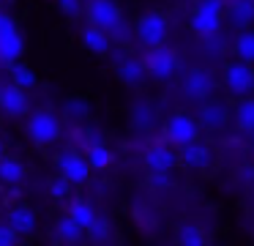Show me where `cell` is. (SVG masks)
<instances>
[{
	"mask_svg": "<svg viewBox=\"0 0 254 246\" xmlns=\"http://www.w3.org/2000/svg\"><path fill=\"white\" fill-rule=\"evenodd\" d=\"M221 11H224V0H202L191 16V27L199 36H216L221 25Z\"/></svg>",
	"mask_w": 254,
	"mask_h": 246,
	"instance_id": "obj_1",
	"label": "cell"
},
{
	"mask_svg": "<svg viewBox=\"0 0 254 246\" xmlns=\"http://www.w3.org/2000/svg\"><path fill=\"white\" fill-rule=\"evenodd\" d=\"M25 49V41L19 36V27L11 16L0 14V60H6V63H14V60L22 55Z\"/></svg>",
	"mask_w": 254,
	"mask_h": 246,
	"instance_id": "obj_2",
	"label": "cell"
},
{
	"mask_svg": "<svg viewBox=\"0 0 254 246\" xmlns=\"http://www.w3.org/2000/svg\"><path fill=\"white\" fill-rule=\"evenodd\" d=\"M28 134L33 137V142H39V145H50V142H55L58 134H61V123H58V118L52 112L39 109V112H33L28 118Z\"/></svg>",
	"mask_w": 254,
	"mask_h": 246,
	"instance_id": "obj_3",
	"label": "cell"
},
{
	"mask_svg": "<svg viewBox=\"0 0 254 246\" xmlns=\"http://www.w3.org/2000/svg\"><path fill=\"white\" fill-rule=\"evenodd\" d=\"M197 123H194L189 115H172L170 120H167V126H164V134H167V140L172 142V145H189V142H194L197 140Z\"/></svg>",
	"mask_w": 254,
	"mask_h": 246,
	"instance_id": "obj_4",
	"label": "cell"
},
{
	"mask_svg": "<svg viewBox=\"0 0 254 246\" xmlns=\"http://www.w3.org/2000/svg\"><path fill=\"white\" fill-rule=\"evenodd\" d=\"M224 80H227V87L232 93H252L254 90V69L252 63L241 60V63H230L224 69Z\"/></svg>",
	"mask_w": 254,
	"mask_h": 246,
	"instance_id": "obj_5",
	"label": "cell"
},
{
	"mask_svg": "<svg viewBox=\"0 0 254 246\" xmlns=\"http://www.w3.org/2000/svg\"><path fill=\"white\" fill-rule=\"evenodd\" d=\"M175 66H178L175 52L164 49L161 44L153 47V52H148V58H145V69H148V74L156 77V80H170L172 71H175Z\"/></svg>",
	"mask_w": 254,
	"mask_h": 246,
	"instance_id": "obj_6",
	"label": "cell"
},
{
	"mask_svg": "<svg viewBox=\"0 0 254 246\" xmlns=\"http://www.w3.org/2000/svg\"><path fill=\"white\" fill-rule=\"evenodd\" d=\"M137 36L145 47H159L167 36V19L161 14H145L137 25Z\"/></svg>",
	"mask_w": 254,
	"mask_h": 246,
	"instance_id": "obj_7",
	"label": "cell"
},
{
	"mask_svg": "<svg viewBox=\"0 0 254 246\" xmlns=\"http://www.w3.org/2000/svg\"><path fill=\"white\" fill-rule=\"evenodd\" d=\"M58 167H61L63 178H68V183H85L90 175V162L71 151L58 156Z\"/></svg>",
	"mask_w": 254,
	"mask_h": 246,
	"instance_id": "obj_8",
	"label": "cell"
},
{
	"mask_svg": "<svg viewBox=\"0 0 254 246\" xmlns=\"http://www.w3.org/2000/svg\"><path fill=\"white\" fill-rule=\"evenodd\" d=\"M88 16H90V25H99L101 30H110L121 19V11H118V5L112 0H90Z\"/></svg>",
	"mask_w": 254,
	"mask_h": 246,
	"instance_id": "obj_9",
	"label": "cell"
},
{
	"mask_svg": "<svg viewBox=\"0 0 254 246\" xmlns=\"http://www.w3.org/2000/svg\"><path fill=\"white\" fill-rule=\"evenodd\" d=\"M0 109L6 115H25L28 112V96L22 93V87L19 85H6L3 87V93H0Z\"/></svg>",
	"mask_w": 254,
	"mask_h": 246,
	"instance_id": "obj_10",
	"label": "cell"
},
{
	"mask_svg": "<svg viewBox=\"0 0 254 246\" xmlns=\"http://www.w3.org/2000/svg\"><path fill=\"white\" fill-rule=\"evenodd\" d=\"M210 90H213V77H210L208 71H202V69L189 71V77H186V93L189 96L205 98Z\"/></svg>",
	"mask_w": 254,
	"mask_h": 246,
	"instance_id": "obj_11",
	"label": "cell"
},
{
	"mask_svg": "<svg viewBox=\"0 0 254 246\" xmlns=\"http://www.w3.org/2000/svg\"><path fill=\"white\" fill-rule=\"evenodd\" d=\"M181 162L186 164V167H194V169H199V167H208L210 164V151L202 145V142H189V145H183V151H181Z\"/></svg>",
	"mask_w": 254,
	"mask_h": 246,
	"instance_id": "obj_12",
	"label": "cell"
},
{
	"mask_svg": "<svg viewBox=\"0 0 254 246\" xmlns=\"http://www.w3.org/2000/svg\"><path fill=\"white\" fill-rule=\"evenodd\" d=\"M82 44L90 49V52L104 55V52H110V33L101 30L99 25H88L82 30Z\"/></svg>",
	"mask_w": 254,
	"mask_h": 246,
	"instance_id": "obj_13",
	"label": "cell"
},
{
	"mask_svg": "<svg viewBox=\"0 0 254 246\" xmlns=\"http://www.w3.org/2000/svg\"><path fill=\"white\" fill-rule=\"evenodd\" d=\"M145 164L150 167V172H153V169H172L175 167V153L167 145H153L145 153Z\"/></svg>",
	"mask_w": 254,
	"mask_h": 246,
	"instance_id": "obj_14",
	"label": "cell"
},
{
	"mask_svg": "<svg viewBox=\"0 0 254 246\" xmlns=\"http://www.w3.org/2000/svg\"><path fill=\"white\" fill-rule=\"evenodd\" d=\"M8 224H11L19 235H25V233H33L36 230V216H33L30 208L19 205V208H14V211L8 213Z\"/></svg>",
	"mask_w": 254,
	"mask_h": 246,
	"instance_id": "obj_15",
	"label": "cell"
},
{
	"mask_svg": "<svg viewBox=\"0 0 254 246\" xmlns=\"http://www.w3.org/2000/svg\"><path fill=\"white\" fill-rule=\"evenodd\" d=\"M230 22L238 27H249L254 22V0H235L230 5Z\"/></svg>",
	"mask_w": 254,
	"mask_h": 246,
	"instance_id": "obj_16",
	"label": "cell"
},
{
	"mask_svg": "<svg viewBox=\"0 0 254 246\" xmlns=\"http://www.w3.org/2000/svg\"><path fill=\"white\" fill-rule=\"evenodd\" d=\"M58 238L68 241V244H77V241L85 238V227L74 216H63V219H58Z\"/></svg>",
	"mask_w": 254,
	"mask_h": 246,
	"instance_id": "obj_17",
	"label": "cell"
},
{
	"mask_svg": "<svg viewBox=\"0 0 254 246\" xmlns=\"http://www.w3.org/2000/svg\"><path fill=\"white\" fill-rule=\"evenodd\" d=\"M199 118H202L205 129H221L230 115H227V109L221 107V104H205V107L199 109Z\"/></svg>",
	"mask_w": 254,
	"mask_h": 246,
	"instance_id": "obj_18",
	"label": "cell"
},
{
	"mask_svg": "<svg viewBox=\"0 0 254 246\" xmlns=\"http://www.w3.org/2000/svg\"><path fill=\"white\" fill-rule=\"evenodd\" d=\"M25 178V167L22 162H17V159H3L0 156V180L3 183H19V180Z\"/></svg>",
	"mask_w": 254,
	"mask_h": 246,
	"instance_id": "obj_19",
	"label": "cell"
},
{
	"mask_svg": "<svg viewBox=\"0 0 254 246\" xmlns=\"http://www.w3.org/2000/svg\"><path fill=\"white\" fill-rule=\"evenodd\" d=\"M121 80L123 82H128V85H137V82H142V77H145V63L142 60H134V58H128V60H123L121 63Z\"/></svg>",
	"mask_w": 254,
	"mask_h": 246,
	"instance_id": "obj_20",
	"label": "cell"
},
{
	"mask_svg": "<svg viewBox=\"0 0 254 246\" xmlns=\"http://www.w3.org/2000/svg\"><path fill=\"white\" fill-rule=\"evenodd\" d=\"M68 216H74L85 230H88L90 224H93L96 213H93V205H90V202H85V200H74V202H71V208H68Z\"/></svg>",
	"mask_w": 254,
	"mask_h": 246,
	"instance_id": "obj_21",
	"label": "cell"
},
{
	"mask_svg": "<svg viewBox=\"0 0 254 246\" xmlns=\"http://www.w3.org/2000/svg\"><path fill=\"white\" fill-rule=\"evenodd\" d=\"M235 55L241 60H246V63H254V33L252 30H243L235 38Z\"/></svg>",
	"mask_w": 254,
	"mask_h": 246,
	"instance_id": "obj_22",
	"label": "cell"
},
{
	"mask_svg": "<svg viewBox=\"0 0 254 246\" xmlns=\"http://www.w3.org/2000/svg\"><path fill=\"white\" fill-rule=\"evenodd\" d=\"M235 120L241 129L246 131H254V98H243L235 109Z\"/></svg>",
	"mask_w": 254,
	"mask_h": 246,
	"instance_id": "obj_23",
	"label": "cell"
},
{
	"mask_svg": "<svg viewBox=\"0 0 254 246\" xmlns=\"http://www.w3.org/2000/svg\"><path fill=\"white\" fill-rule=\"evenodd\" d=\"M11 80H14V85H19L22 90H28V87L36 85V74L28 69V66L17 63V60L11 63Z\"/></svg>",
	"mask_w": 254,
	"mask_h": 246,
	"instance_id": "obj_24",
	"label": "cell"
},
{
	"mask_svg": "<svg viewBox=\"0 0 254 246\" xmlns=\"http://www.w3.org/2000/svg\"><path fill=\"white\" fill-rule=\"evenodd\" d=\"M178 241H181L183 246H202L208 238H205V233L197 224H183L181 233H178Z\"/></svg>",
	"mask_w": 254,
	"mask_h": 246,
	"instance_id": "obj_25",
	"label": "cell"
},
{
	"mask_svg": "<svg viewBox=\"0 0 254 246\" xmlns=\"http://www.w3.org/2000/svg\"><path fill=\"white\" fill-rule=\"evenodd\" d=\"M88 162H90V167L104 169V167H110L112 156H110V151H107L101 142H93V145H90V153H88Z\"/></svg>",
	"mask_w": 254,
	"mask_h": 246,
	"instance_id": "obj_26",
	"label": "cell"
},
{
	"mask_svg": "<svg viewBox=\"0 0 254 246\" xmlns=\"http://www.w3.org/2000/svg\"><path fill=\"white\" fill-rule=\"evenodd\" d=\"M107 233H110V224L104 222V219H93V224L88 227V235H90V241H107Z\"/></svg>",
	"mask_w": 254,
	"mask_h": 246,
	"instance_id": "obj_27",
	"label": "cell"
},
{
	"mask_svg": "<svg viewBox=\"0 0 254 246\" xmlns=\"http://www.w3.org/2000/svg\"><path fill=\"white\" fill-rule=\"evenodd\" d=\"M150 120H153V112H150V107H145V104H137V107H134V123H137L139 129H148Z\"/></svg>",
	"mask_w": 254,
	"mask_h": 246,
	"instance_id": "obj_28",
	"label": "cell"
},
{
	"mask_svg": "<svg viewBox=\"0 0 254 246\" xmlns=\"http://www.w3.org/2000/svg\"><path fill=\"white\" fill-rule=\"evenodd\" d=\"M150 186H153V189H167V186H170V169H153Z\"/></svg>",
	"mask_w": 254,
	"mask_h": 246,
	"instance_id": "obj_29",
	"label": "cell"
},
{
	"mask_svg": "<svg viewBox=\"0 0 254 246\" xmlns=\"http://www.w3.org/2000/svg\"><path fill=\"white\" fill-rule=\"evenodd\" d=\"M17 230L11 227V224H0V246H11L17 244Z\"/></svg>",
	"mask_w": 254,
	"mask_h": 246,
	"instance_id": "obj_30",
	"label": "cell"
},
{
	"mask_svg": "<svg viewBox=\"0 0 254 246\" xmlns=\"http://www.w3.org/2000/svg\"><path fill=\"white\" fill-rule=\"evenodd\" d=\"M107 33H110V38H115V41H126V38H128V25L123 19H118Z\"/></svg>",
	"mask_w": 254,
	"mask_h": 246,
	"instance_id": "obj_31",
	"label": "cell"
},
{
	"mask_svg": "<svg viewBox=\"0 0 254 246\" xmlns=\"http://www.w3.org/2000/svg\"><path fill=\"white\" fill-rule=\"evenodd\" d=\"M50 191L52 197H58V200H63V197H68V178H58L50 183Z\"/></svg>",
	"mask_w": 254,
	"mask_h": 246,
	"instance_id": "obj_32",
	"label": "cell"
},
{
	"mask_svg": "<svg viewBox=\"0 0 254 246\" xmlns=\"http://www.w3.org/2000/svg\"><path fill=\"white\" fill-rule=\"evenodd\" d=\"M66 112L71 115V118H85V115H88V104H85V101H68L66 104Z\"/></svg>",
	"mask_w": 254,
	"mask_h": 246,
	"instance_id": "obj_33",
	"label": "cell"
},
{
	"mask_svg": "<svg viewBox=\"0 0 254 246\" xmlns=\"http://www.w3.org/2000/svg\"><path fill=\"white\" fill-rule=\"evenodd\" d=\"M58 5H61L63 14H68V16L79 14V0H58Z\"/></svg>",
	"mask_w": 254,
	"mask_h": 246,
	"instance_id": "obj_34",
	"label": "cell"
},
{
	"mask_svg": "<svg viewBox=\"0 0 254 246\" xmlns=\"http://www.w3.org/2000/svg\"><path fill=\"white\" fill-rule=\"evenodd\" d=\"M241 180L243 183H254V167H243L241 169Z\"/></svg>",
	"mask_w": 254,
	"mask_h": 246,
	"instance_id": "obj_35",
	"label": "cell"
},
{
	"mask_svg": "<svg viewBox=\"0 0 254 246\" xmlns=\"http://www.w3.org/2000/svg\"><path fill=\"white\" fill-rule=\"evenodd\" d=\"M0 156H3V148H0Z\"/></svg>",
	"mask_w": 254,
	"mask_h": 246,
	"instance_id": "obj_36",
	"label": "cell"
},
{
	"mask_svg": "<svg viewBox=\"0 0 254 246\" xmlns=\"http://www.w3.org/2000/svg\"><path fill=\"white\" fill-rule=\"evenodd\" d=\"M0 93H3V85H0Z\"/></svg>",
	"mask_w": 254,
	"mask_h": 246,
	"instance_id": "obj_37",
	"label": "cell"
}]
</instances>
